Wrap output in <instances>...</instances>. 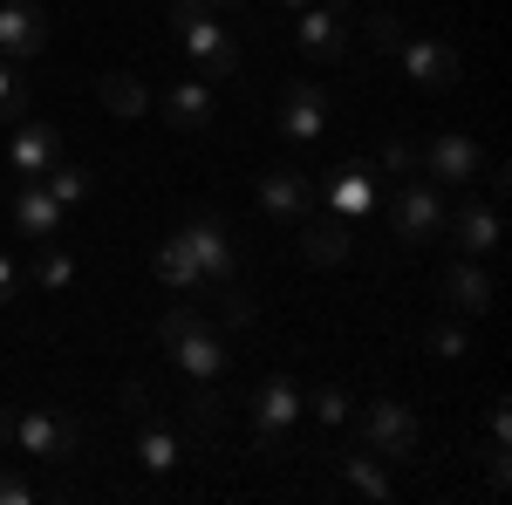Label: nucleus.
<instances>
[{
	"label": "nucleus",
	"instance_id": "obj_1",
	"mask_svg": "<svg viewBox=\"0 0 512 505\" xmlns=\"http://www.w3.org/2000/svg\"><path fill=\"white\" fill-rule=\"evenodd\" d=\"M158 280L178 287V294L226 287V280H233V239H226V226H219V219H185V226L158 246Z\"/></svg>",
	"mask_w": 512,
	"mask_h": 505
},
{
	"label": "nucleus",
	"instance_id": "obj_2",
	"mask_svg": "<svg viewBox=\"0 0 512 505\" xmlns=\"http://www.w3.org/2000/svg\"><path fill=\"white\" fill-rule=\"evenodd\" d=\"M171 35L185 41V55L198 62V76H233L239 69V35L205 7V0H171Z\"/></svg>",
	"mask_w": 512,
	"mask_h": 505
},
{
	"label": "nucleus",
	"instance_id": "obj_3",
	"mask_svg": "<svg viewBox=\"0 0 512 505\" xmlns=\"http://www.w3.org/2000/svg\"><path fill=\"white\" fill-rule=\"evenodd\" d=\"M158 342L171 349V362L185 369V383H219V376H226V342L198 321V308H171L158 321Z\"/></svg>",
	"mask_w": 512,
	"mask_h": 505
},
{
	"label": "nucleus",
	"instance_id": "obj_4",
	"mask_svg": "<svg viewBox=\"0 0 512 505\" xmlns=\"http://www.w3.org/2000/svg\"><path fill=\"white\" fill-rule=\"evenodd\" d=\"M301 410H308L301 383H294V376H267V383L253 389V444L280 458L287 437H294V424H301Z\"/></svg>",
	"mask_w": 512,
	"mask_h": 505
},
{
	"label": "nucleus",
	"instance_id": "obj_5",
	"mask_svg": "<svg viewBox=\"0 0 512 505\" xmlns=\"http://www.w3.org/2000/svg\"><path fill=\"white\" fill-rule=\"evenodd\" d=\"M14 444L28 458H76L89 444V430L76 410H28V417H14Z\"/></svg>",
	"mask_w": 512,
	"mask_h": 505
},
{
	"label": "nucleus",
	"instance_id": "obj_6",
	"mask_svg": "<svg viewBox=\"0 0 512 505\" xmlns=\"http://www.w3.org/2000/svg\"><path fill=\"white\" fill-rule=\"evenodd\" d=\"M362 451H376L383 465H410L417 458V417L403 410V403H369L362 410Z\"/></svg>",
	"mask_w": 512,
	"mask_h": 505
},
{
	"label": "nucleus",
	"instance_id": "obj_7",
	"mask_svg": "<svg viewBox=\"0 0 512 505\" xmlns=\"http://www.w3.org/2000/svg\"><path fill=\"white\" fill-rule=\"evenodd\" d=\"M390 233L403 239V246H424V239L444 233V198H437V185H396L390 198Z\"/></svg>",
	"mask_w": 512,
	"mask_h": 505
},
{
	"label": "nucleus",
	"instance_id": "obj_8",
	"mask_svg": "<svg viewBox=\"0 0 512 505\" xmlns=\"http://www.w3.org/2000/svg\"><path fill=\"white\" fill-rule=\"evenodd\" d=\"M7 164H14L21 185L41 178V171H55V164H62V130L41 123V117H21V123H14V137H7Z\"/></svg>",
	"mask_w": 512,
	"mask_h": 505
},
{
	"label": "nucleus",
	"instance_id": "obj_9",
	"mask_svg": "<svg viewBox=\"0 0 512 505\" xmlns=\"http://www.w3.org/2000/svg\"><path fill=\"white\" fill-rule=\"evenodd\" d=\"M41 48H48V14H41L35 0H0V62H35Z\"/></svg>",
	"mask_w": 512,
	"mask_h": 505
},
{
	"label": "nucleus",
	"instance_id": "obj_10",
	"mask_svg": "<svg viewBox=\"0 0 512 505\" xmlns=\"http://www.w3.org/2000/svg\"><path fill=\"white\" fill-rule=\"evenodd\" d=\"M478 171H485V151H478L465 130H444V137L424 144V178L431 185H472Z\"/></svg>",
	"mask_w": 512,
	"mask_h": 505
},
{
	"label": "nucleus",
	"instance_id": "obj_11",
	"mask_svg": "<svg viewBox=\"0 0 512 505\" xmlns=\"http://www.w3.org/2000/svg\"><path fill=\"white\" fill-rule=\"evenodd\" d=\"M321 130H328V89L321 82H287V96H280V137L315 144Z\"/></svg>",
	"mask_w": 512,
	"mask_h": 505
},
{
	"label": "nucleus",
	"instance_id": "obj_12",
	"mask_svg": "<svg viewBox=\"0 0 512 505\" xmlns=\"http://www.w3.org/2000/svg\"><path fill=\"white\" fill-rule=\"evenodd\" d=\"M294 41H301V55L308 62H349V21L342 14H328V7H301V21H294Z\"/></svg>",
	"mask_w": 512,
	"mask_h": 505
},
{
	"label": "nucleus",
	"instance_id": "obj_13",
	"mask_svg": "<svg viewBox=\"0 0 512 505\" xmlns=\"http://www.w3.org/2000/svg\"><path fill=\"white\" fill-rule=\"evenodd\" d=\"M403 55V69L424 82V89H451V82L465 76V55L451 48V41H437V35H417V41H403L396 48Z\"/></svg>",
	"mask_w": 512,
	"mask_h": 505
},
{
	"label": "nucleus",
	"instance_id": "obj_14",
	"mask_svg": "<svg viewBox=\"0 0 512 505\" xmlns=\"http://www.w3.org/2000/svg\"><path fill=\"white\" fill-rule=\"evenodd\" d=\"M62 219H69V205L48 192L41 178H28V185L14 192V226H21L28 239H62Z\"/></svg>",
	"mask_w": 512,
	"mask_h": 505
},
{
	"label": "nucleus",
	"instance_id": "obj_15",
	"mask_svg": "<svg viewBox=\"0 0 512 505\" xmlns=\"http://www.w3.org/2000/svg\"><path fill=\"white\" fill-rule=\"evenodd\" d=\"M260 205H267V219H280V226H301L308 205H315V192H308L301 171H267V178H260Z\"/></svg>",
	"mask_w": 512,
	"mask_h": 505
},
{
	"label": "nucleus",
	"instance_id": "obj_16",
	"mask_svg": "<svg viewBox=\"0 0 512 505\" xmlns=\"http://www.w3.org/2000/svg\"><path fill=\"white\" fill-rule=\"evenodd\" d=\"M158 110H164V123H171V130H205V123H212V89H205L198 76H178L158 96Z\"/></svg>",
	"mask_w": 512,
	"mask_h": 505
},
{
	"label": "nucleus",
	"instance_id": "obj_17",
	"mask_svg": "<svg viewBox=\"0 0 512 505\" xmlns=\"http://www.w3.org/2000/svg\"><path fill=\"white\" fill-rule=\"evenodd\" d=\"M451 233H458L465 253H492L499 246V198H465L451 212Z\"/></svg>",
	"mask_w": 512,
	"mask_h": 505
},
{
	"label": "nucleus",
	"instance_id": "obj_18",
	"mask_svg": "<svg viewBox=\"0 0 512 505\" xmlns=\"http://www.w3.org/2000/svg\"><path fill=\"white\" fill-rule=\"evenodd\" d=\"M301 253H308L315 267H335V260L349 253V219H342V212H328V219H301Z\"/></svg>",
	"mask_w": 512,
	"mask_h": 505
},
{
	"label": "nucleus",
	"instance_id": "obj_19",
	"mask_svg": "<svg viewBox=\"0 0 512 505\" xmlns=\"http://www.w3.org/2000/svg\"><path fill=\"white\" fill-rule=\"evenodd\" d=\"M444 301H451L458 314H485V308H492V273L472 267V260L451 267V273H444Z\"/></svg>",
	"mask_w": 512,
	"mask_h": 505
},
{
	"label": "nucleus",
	"instance_id": "obj_20",
	"mask_svg": "<svg viewBox=\"0 0 512 505\" xmlns=\"http://www.w3.org/2000/svg\"><path fill=\"white\" fill-rule=\"evenodd\" d=\"M137 458H144V471H178L185 465V437L164 430L158 417H144V424H137Z\"/></svg>",
	"mask_w": 512,
	"mask_h": 505
},
{
	"label": "nucleus",
	"instance_id": "obj_21",
	"mask_svg": "<svg viewBox=\"0 0 512 505\" xmlns=\"http://www.w3.org/2000/svg\"><path fill=\"white\" fill-rule=\"evenodd\" d=\"M342 485H349V492H362V499H390V492H396V478L383 471V458H376V451L342 458Z\"/></svg>",
	"mask_w": 512,
	"mask_h": 505
},
{
	"label": "nucleus",
	"instance_id": "obj_22",
	"mask_svg": "<svg viewBox=\"0 0 512 505\" xmlns=\"http://www.w3.org/2000/svg\"><path fill=\"white\" fill-rule=\"evenodd\" d=\"M369 205H376V178L349 164V171H342V178L328 185V212H342V219H355V212H369Z\"/></svg>",
	"mask_w": 512,
	"mask_h": 505
},
{
	"label": "nucleus",
	"instance_id": "obj_23",
	"mask_svg": "<svg viewBox=\"0 0 512 505\" xmlns=\"http://www.w3.org/2000/svg\"><path fill=\"white\" fill-rule=\"evenodd\" d=\"M362 35H369V48H376V55H396V48L410 41L396 7H369V14H362Z\"/></svg>",
	"mask_w": 512,
	"mask_h": 505
},
{
	"label": "nucleus",
	"instance_id": "obj_24",
	"mask_svg": "<svg viewBox=\"0 0 512 505\" xmlns=\"http://www.w3.org/2000/svg\"><path fill=\"white\" fill-rule=\"evenodd\" d=\"M103 103H110L117 117H144V110H151V89L137 76H103Z\"/></svg>",
	"mask_w": 512,
	"mask_h": 505
},
{
	"label": "nucleus",
	"instance_id": "obj_25",
	"mask_svg": "<svg viewBox=\"0 0 512 505\" xmlns=\"http://www.w3.org/2000/svg\"><path fill=\"white\" fill-rule=\"evenodd\" d=\"M219 417H226V396H219L212 383L185 389V424H192V430H219Z\"/></svg>",
	"mask_w": 512,
	"mask_h": 505
},
{
	"label": "nucleus",
	"instance_id": "obj_26",
	"mask_svg": "<svg viewBox=\"0 0 512 505\" xmlns=\"http://www.w3.org/2000/svg\"><path fill=\"white\" fill-rule=\"evenodd\" d=\"M41 185H48V192L62 198V205H82V198H89V171H76V164L62 157L55 171H41Z\"/></svg>",
	"mask_w": 512,
	"mask_h": 505
},
{
	"label": "nucleus",
	"instance_id": "obj_27",
	"mask_svg": "<svg viewBox=\"0 0 512 505\" xmlns=\"http://www.w3.org/2000/svg\"><path fill=\"white\" fill-rule=\"evenodd\" d=\"M21 117H28V96H21V69H14V62H0V123L14 130Z\"/></svg>",
	"mask_w": 512,
	"mask_h": 505
},
{
	"label": "nucleus",
	"instance_id": "obj_28",
	"mask_svg": "<svg viewBox=\"0 0 512 505\" xmlns=\"http://www.w3.org/2000/svg\"><path fill=\"white\" fill-rule=\"evenodd\" d=\"M35 280H41V287H48V294H62V287L76 280V260H69L62 246H48V253H41V260H35Z\"/></svg>",
	"mask_w": 512,
	"mask_h": 505
},
{
	"label": "nucleus",
	"instance_id": "obj_29",
	"mask_svg": "<svg viewBox=\"0 0 512 505\" xmlns=\"http://www.w3.org/2000/svg\"><path fill=\"white\" fill-rule=\"evenodd\" d=\"M431 355H444V362H458V355H472V335H465L458 321H444V328H431Z\"/></svg>",
	"mask_w": 512,
	"mask_h": 505
},
{
	"label": "nucleus",
	"instance_id": "obj_30",
	"mask_svg": "<svg viewBox=\"0 0 512 505\" xmlns=\"http://www.w3.org/2000/svg\"><path fill=\"white\" fill-rule=\"evenodd\" d=\"M315 417L335 430V424H349V417H355V403L342 396V389H315Z\"/></svg>",
	"mask_w": 512,
	"mask_h": 505
},
{
	"label": "nucleus",
	"instance_id": "obj_31",
	"mask_svg": "<svg viewBox=\"0 0 512 505\" xmlns=\"http://www.w3.org/2000/svg\"><path fill=\"white\" fill-rule=\"evenodd\" d=\"M219 314H226V328H253V301H246V294H239L233 280H226V287H219Z\"/></svg>",
	"mask_w": 512,
	"mask_h": 505
},
{
	"label": "nucleus",
	"instance_id": "obj_32",
	"mask_svg": "<svg viewBox=\"0 0 512 505\" xmlns=\"http://www.w3.org/2000/svg\"><path fill=\"white\" fill-rule=\"evenodd\" d=\"M123 410H130V417L144 424V417H158V396H151L144 383H123Z\"/></svg>",
	"mask_w": 512,
	"mask_h": 505
},
{
	"label": "nucleus",
	"instance_id": "obj_33",
	"mask_svg": "<svg viewBox=\"0 0 512 505\" xmlns=\"http://www.w3.org/2000/svg\"><path fill=\"white\" fill-rule=\"evenodd\" d=\"M410 164H417V151H410V137H390V144H383V171H396V178H403Z\"/></svg>",
	"mask_w": 512,
	"mask_h": 505
},
{
	"label": "nucleus",
	"instance_id": "obj_34",
	"mask_svg": "<svg viewBox=\"0 0 512 505\" xmlns=\"http://www.w3.org/2000/svg\"><path fill=\"white\" fill-rule=\"evenodd\" d=\"M28 499H35V485L14 478V471H0V505H28Z\"/></svg>",
	"mask_w": 512,
	"mask_h": 505
},
{
	"label": "nucleus",
	"instance_id": "obj_35",
	"mask_svg": "<svg viewBox=\"0 0 512 505\" xmlns=\"http://www.w3.org/2000/svg\"><path fill=\"white\" fill-rule=\"evenodd\" d=\"M14 287H21V267H14V260H7V253H0V308H7V301H14Z\"/></svg>",
	"mask_w": 512,
	"mask_h": 505
},
{
	"label": "nucleus",
	"instance_id": "obj_36",
	"mask_svg": "<svg viewBox=\"0 0 512 505\" xmlns=\"http://www.w3.org/2000/svg\"><path fill=\"white\" fill-rule=\"evenodd\" d=\"M205 7H212V14H246L253 0H205Z\"/></svg>",
	"mask_w": 512,
	"mask_h": 505
},
{
	"label": "nucleus",
	"instance_id": "obj_37",
	"mask_svg": "<svg viewBox=\"0 0 512 505\" xmlns=\"http://www.w3.org/2000/svg\"><path fill=\"white\" fill-rule=\"evenodd\" d=\"M0 444H14V410L0 403Z\"/></svg>",
	"mask_w": 512,
	"mask_h": 505
},
{
	"label": "nucleus",
	"instance_id": "obj_38",
	"mask_svg": "<svg viewBox=\"0 0 512 505\" xmlns=\"http://www.w3.org/2000/svg\"><path fill=\"white\" fill-rule=\"evenodd\" d=\"M328 14H342V21H355V0H321Z\"/></svg>",
	"mask_w": 512,
	"mask_h": 505
},
{
	"label": "nucleus",
	"instance_id": "obj_39",
	"mask_svg": "<svg viewBox=\"0 0 512 505\" xmlns=\"http://www.w3.org/2000/svg\"><path fill=\"white\" fill-rule=\"evenodd\" d=\"M280 7H287V14H301V7H315V0H280Z\"/></svg>",
	"mask_w": 512,
	"mask_h": 505
}]
</instances>
